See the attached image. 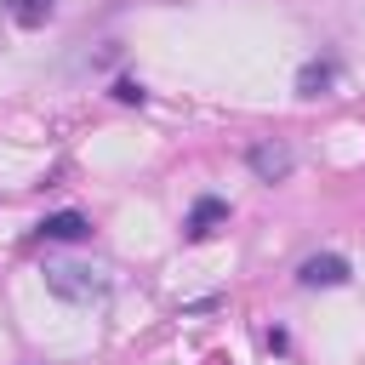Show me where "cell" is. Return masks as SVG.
Listing matches in <instances>:
<instances>
[{
  "label": "cell",
  "instance_id": "obj_1",
  "mask_svg": "<svg viewBox=\"0 0 365 365\" xmlns=\"http://www.w3.org/2000/svg\"><path fill=\"white\" fill-rule=\"evenodd\" d=\"M46 291L74 302V308H91V302H103L114 291V279L97 262H46Z\"/></svg>",
  "mask_w": 365,
  "mask_h": 365
},
{
  "label": "cell",
  "instance_id": "obj_7",
  "mask_svg": "<svg viewBox=\"0 0 365 365\" xmlns=\"http://www.w3.org/2000/svg\"><path fill=\"white\" fill-rule=\"evenodd\" d=\"M336 80V63H325V57H314V63H302V74H297V91L302 97H319L325 86Z\"/></svg>",
  "mask_w": 365,
  "mask_h": 365
},
{
  "label": "cell",
  "instance_id": "obj_4",
  "mask_svg": "<svg viewBox=\"0 0 365 365\" xmlns=\"http://www.w3.org/2000/svg\"><path fill=\"white\" fill-rule=\"evenodd\" d=\"M217 222H228V205H222L217 194H200L194 211H188V222H182V234H188V240H211Z\"/></svg>",
  "mask_w": 365,
  "mask_h": 365
},
{
  "label": "cell",
  "instance_id": "obj_6",
  "mask_svg": "<svg viewBox=\"0 0 365 365\" xmlns=\"http://www.w3.org/2000/svg\"><path fill=\"white\" fill-rule=\"evenodd\" d=\"M6 11H11L17 29H40V23H51L57 0H6Z\"/></svg>",
  "mask_w": 365,
  "mask_h": 365
},
{
  "label": "cell",
  "instance_id": "obj_5",
  "mask_svg": "<svg viewBox=\"0 0 365 365\" xmlns=\"http://www.w3.org/2000/svg\"><path fill=\"white\" fill-rule=\"evenodd\" d=\"M34 234H40V240H86V234H91V222H86L80 211H51Z\"/></svg>",
  "mask_w": 365,
  "mask_h": 365
},
{
  "label": "cell",
  "instance_id": "obj_8",
  "mask_svg": "<svg viewBox=\"0 0 365 365\" xmlns=\"http://www.w3.org/2000/svg\"><path fill=\"white\" fill-rule=\"evenodd\" d=\"M114 97H120V103H143V86H137V80H120Z\"/></svg>",
  "mask_w": 365,
  "mask_h": 365
},
{
  "label": "cell",
  "instance_id": "obj_3",
  "mask_svg": "<svg viewBox=\"0 0 365 365\" xmlns=\"http://www.w3.org/2000/svg\"><path fill=\"white\" fill-rule=\"evenodd\" d=\"M297 279H302L308 291H319V285L331 291V285H348V262H342L336 251H319V257H308V262L297 268Z\"/></svg>",
  "mask_w": 365,
  "mask_h": 365
},
{
  "label": "cell",
  "instance_id": "obj_2",
  "mask_svg": "<svg viewBox=\"0 0 365 365\" xmlns=\"http://www.w3.org/2000/svg\"><path fill=\"white\" fill-rule=\"evenodd\" d=\"M245 165H251V177H257V182H285V177H291V165H297V154H291V143H285V137H257V143L245 148Z\"/></svg>",
  "mask_w": 365,
  "mask_h": 365
}]
</instances>
